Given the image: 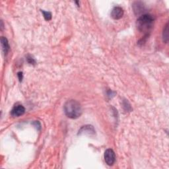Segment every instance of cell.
Listing matches in <instances>:
<instances>
[{"label": "cell", "instance_id": "obj_1", "mask_svg": "<svg viewBox=\"0 0 169 169\" xmlns=\"http://www.w3.org/2000/svg\"><path fill=\"white\" fill-rule=\"evenodd\" d=\"M63 110L68 118L76 119L81 116L82 114V108L79 102L75 100H70L65 103Z\"/></svg>", "mask_w": 169, "mask_h": 169}, {"label": "cell", "instance_id": "obj_2", "mask_svg": "<svg viewBox=\"0 0 169 169\" xmlns=\"http://www.w3.org/2000/svg\"><path fill=\"white\" fill-rule=\"evenodd\" d=\"M154 23V18L152 15L145 14L139 17L137 20V27L138 30L144 33L146 36L149 35L153 29Z\"/></svg>", "mask_w": 169, "mask_h": 169}, {"label": "cell", "instance_id": "obj_3", "mask_svg": "<svg viewBox=\"0 0 169 169\" xmlns=\"http://www.w3.org/2000/svg\"><path fill=\"white\" fill-rule=\"evenodd\" d=\"M104 160L108 166H112L116 161V155L114 151L111 149H108L104 152Z\"/></svg>", "mask_w": 169, "mask_h": 169}, {"label": "cell", "instance_id": "obj_4", "mask_svg": "<svg viewBox=\"0 0 169 169\" xmlns=\"http://www.w3.org/2000/svg\"><path fill=\"white\" fill-rule=\"evenodd\" d=\"M25 108L23 105L21 104H18V105L15 106L13 109L11 110V114L14 116V117H19L22 115L25 114Z\"/></svg>", "mask_w": 169, "mask_h": 169}, {"label": "cell", "instance_id": "obj_5", "mask_svg": "<svg viewBox=\"0 0 169 169\" xmlns=\"http://www.w3.org/2000/svg\"><path fill=\"white\" fill-rule=\"evenodd\" d=\"M124 15V10L120 7H115L111 11V17L115 20L121 19Z\"/></svg>", "mask_w": 169, "mask_h": 169}, {"label": "cell", "instance_id": "obj_6", "mask_svg": "<svg viewBox=\"0 0 169 169\" xmlns=\"http://www.w3.org/2000/svg\"><path fill=\"white\" fill-rule=\"evenodd\" d=\"M95 130L93 127L92 126H83L81 129H80V130L79 131V134H95Z\"/></svg>", "mask_w": 169, "mask_h": 169}, {"label": "cell", "instance_id": "obj_7", "mask_svg": "<svg viewBox=\"0 0 169 169\" xmlns=\"http://www.w3.org/2000/svg\"><path fill=\"white\" fill-rule=\"evenodd\" d=\"M1 44H2V50H3V53L5 55H7L8 52H9V50L10 46H9V42H8L7 39L5 37H2L1 38Z\"/></svg>", "mask_w": 169, "mask_h": 169}, {"label": "cell", "instance_id": "obj_8", "mask_svg": "<svg viewBox=\"0 0 169 169\" xmlns=\"http://www.w3.org/2000/svg\"><path fill=\"white\" fill-rule=\"evenodd\" d=\"M163 41L167 43L168 41V23H167L166 24V25L164 26V29H163Z\"/></svg>", "mask_w": 169, "mask_h": 169}, {"label": "cell", "instance_id": "obj_9", "mask_svg": "<svg viewBox=\"0 0 169 169\" xmlns=\"http://www.w3.org/2000/svg\"><path fill=\"white\" fill-rule=\"evenodd\" d=\"M42 13L43 14V16L44 19H45V20H46V21H50V20L52 19V14L50 12H48V11H45L44 10H42Z\"/></svg>", "mask_w": 169, "mask_h": 169}, {"label": "cell", "instance_id": "obj_10", "mask_svg": "<svg viewBox=\"0 0 169 169\" xmlns=\"http://www.w3.org/2000/svg\"><path fill=\"white\" fill-rule=\"evenodd\" d=\"M27 61H28V62H29L31 64H34L36 63L34 58H31V57H28L27 58Z\"/></svg>", "mask_w": 169, "mask_h": 169}, {"label": "cell", "instance_id": "obj_11", "mask_svg": "<svg viewBox=\"0 0 169 169\" xmlns=\"http://www.w3.org/2000/svg\"><path fill=\"white\" fill-rule=\"evenodd\" d=\"M18 77H19V79L20 81H22V79H23V73L22 72H19L18 74Z\"/></svg>", "mask_w": 169, "mask_h": 169}]
</instances>
